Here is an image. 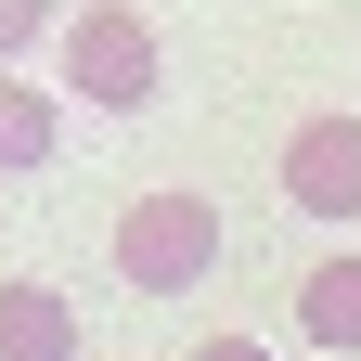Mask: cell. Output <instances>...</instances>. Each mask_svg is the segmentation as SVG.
I'll use <instances>...</instances> for the list:
<instances>
[{
    "mask_svg": "<svg viewBox=\"0 0 361 361\" xmlns=\"http://www.w3.org/2000/svg\"><path fill=\"white\" fill-rule=\"evenodd\" d=\"M219 271V207L194 194V180H168V194H142L116 219V284H142V297H194Z\"/></svg>",
    "mask_w": 361,
    "mask_h": 361,
    "instance_id": "1",
    "label": "cell"
},
{
    "mask_svg": "<svg viewBox=\"0 0 361 361\" xmlns=\"http://www.w3.org/2000/svg\"><path fill=\"white\" fill-rule=\"evenodd\" d=\"M155 78H168L155 26L129 13V0H78V26H65V90H90V116H142Z\"/></svg>",
    "mask_w": 361,
    "mask_h": 361,
    "instance_id": "2",
    "label": "cell"
},
{
    "mask_svg": "<svg viewBox=\"0 0 361 361\" xmlns=\"http://www.w3.org/2000/svg\"><path fill=\"white\" fill-rule=\"evenodd\" d=\"M284 207L361 219V116H297V142H284Z\"/></svg>",
    "mask_w": 361,
    "mask_h": 361,
    "instance_id": "3",
    "label": "cell"
},
{
    "mask_svg": "<svg viewBox=\"0 0 361 361\" xmlns=\"http://www.w3.org/2000/svg\"><path fill=\"white\" fill-rule=\"evenodd\" d=\"M0 361H78V297L65 284H0Z\"/></svg>",
    "mask_w": 361,
    "mask_h": 361,
    "instance_id": "4",
    "label": "cell"
},
{
    "mask_svg": "<svg viewBox=\"0 0 361 361\" xmlns=\"http://www.w3.org/2000/svg\"><path fill=\"white\" fill-rule=\"evenodd\" d=\"M52 155H65V90L0 78V180H26V168H52Z\"/></svg>",
    "mask_w": 361,
    "mask_h": 361,
    "instance_id": "5",
    "label": "cell"
},
{
    "mask_svg": "<svg viewBox=\"0 0 361 361\" xmlns=\"http://www.w3.org/2000/svg\"><path fill=\"white\" fill-rule=\"evenodd\" d=\"M297 336L336 348V361H361V258H323V271L297 284Z\"/></svg>",
    "mask_w": 361,
    "mask_h": 361,
    "instance_id": "6",
    "label": "cell"
},
{
    "mask_svg": "<svg viewBox=\"0 0 361 361\" xmlns=\"http://www.w3.org/2000/svg\"><path fill=\"white\" fill-rule=\"evenodd\" d=\"M78 13H65V0H0V65H13V52H39V39H65Z\"/></svg>",
    "mask_w": 361,
    "mask_h": 361,
    "instance_id": "7",
    "label": "cell"
},
{
    "mask_svg": "<svg viewBox=\"0 0 361 361\" xmlns=\"http://www.w3.org/2000/svg\"><path fill=\"white\" fill-rule=\"evenodd\" d=\"M194 361H271V348H258V336H207Z\"/></svg>",
    "mask_w": 361,
    "mask_h": 361,
    "instance_id": "8",
    "label": "cell"
}]
</instances>
